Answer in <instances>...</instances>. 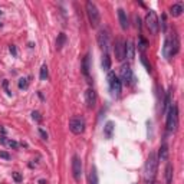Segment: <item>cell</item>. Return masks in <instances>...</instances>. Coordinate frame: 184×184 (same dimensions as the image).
<instances>
[{
	"label": "cell",
	"mask_w": 184,
	"mask_h": 184,
	"mask_svg": "<svg viewBox=\"0 0 184 184\" xmlns=\"http://www.w3.org/2000/svg\"><path fill=\"white\" fill-rule=\"evenodd\" d=\"M157 165H158V160H157V154L151 153L148 155V158L144 165V180L147 184H153L157 176Z\"/></svg>",
	"instance_id": "6da1fadb"
},
{
	"label": "cell",
	"mask_w": 184,
	"mask_h": 184,
	"mask_svg": "<svg viewBox=\"0 0 184 184\" xmlns=\"http://www.w3.org/2000/svg\"><path fill=\"white\" fill-rule=\"evenodd\" d=\"M167 117H165V125H167L168 131H177L178 127V107L177 104H171L165 111Z\"/></svg>",
	"instance_id": "7a4b0ae2"
},
{
	"label": "cell",
	"mask_w": 184,
	"mask_h": 184,
	"mask_svg": "<svg viewBox=\"0 0 184 184\" xmlns=\"http://www.w3.org/2000/svg\"><path fill=\"white\" fill-rule=\"evenodd\" d=\"M86 15H88L89 23H91L92 27H98L101 22V15L98 7L95 6V3L92 2H86Z\"/></svg>",
	"instance_id": "3957f363"
},
{
	"label": "cell",
	"mask_w": 184,
	"mask_h": 184,
	"mask_svg": "<svg viewBox=\"0 0 184 184\" xmlns=\"http://www.w3.org/2000/svg\"><path fill=\"white\" fill-rule=\"evenodd\" d=\"M69 130L75 135H81L85 131V119L81 115H75L69 121Z\"/></svg>",
	"instance_id": "277c9868"
},
{
	"label": "cell",
	"mask_w": 184,
	"mask_h": 184,
	"mask_svg": "<svg viewBox=\"0 0 184 184\" xmlns=\"http://www.w3.org/2000/svg\"><path fill=\"white\" fill-rule=\"evenodd\" d=\"M145 25H147V29L150 30V33L157 35L158 27H160V22H158V17H157V15H155L154 10H150V12L147 13Z\"/></svg>",
	"instance_id": "5b68a950"
},
{
	"label": "cell",
	"mask_w": 184,
	"mask_h": 184,
	"mask_svg": "<svg viewBox=\"0 0 184 184\" xmlns=\"http://www.w3.org/2000/svg\"><path fill=\"white\" fill-rule=\"evenodd\" d=\"M108 85H109V89L112 92L115 96H118L121 94V88H122V84L119 78L115 75V72H108Z\"/></svg>",
	"instance_id": "8992f818"
},
{
	"label": "cell",
	"mask_w": 184,
	"mask_h": 184,
	"mask_svg": "<svg viewBox=\"0 0 184 184\" xmlns=\"http://www.w3.org/2000/svg\"><path fill=\"white\" fill-rule=\"evenodd\" d=\"M96 40H98V46H99L101 49L104 50L105 53H108L109 46H111V40H109L108 30L101 29L99 32H98V36H96Z\"/></svg>",
	"instance_id": "52a82bcc"
},
{
	"label": "cell",
	"mask_w": 184,
	"mask_h": 184,
	"mask_svg": "<svg viewBox=\"0 0 184 184\" xmlns=\"http://www.w3.org/2000/svg\"><path fill=\"white\" fill-rule=\"evenodd\" d=\"M121 84H125V85H132L135 82V76H134V72L131 69L128 65H124L121 68Z\"/></svg>",
	"instance_id": "ba28073f"
},
{
	"label": "cell",
	"mask_w": 184,
	"mask_h": 184,
	"mask_svg": "<svg viewBox=\"0 0 184 184\" xmlns=\"http://www.w3.org/2000/svg\"><path fill=\"white\" fill-rule=\"evenodd\" d=\"M125 48H127V42H125V40H122V39H117V40H115V45H114V52H115V56H117L118 61H122V59L127 58Z\"/></svg>",
	"instance_id": "9c48e42d"
},
{
	"label": "cell",
	"mask_w": 184,
	"mask_h": 184,
	"mask_svg": "<svg viewBox=\"0 0 184 184\" xmlns=\"http://www.w3.org/2000/svg\"><path fill=\"white\" fill-rule=\"evenodd\" d=\"M72 174H73V178L76 181H79L82 177V161L78 155L72 157Z\"/></svg>",
	"instance_id": "30bf717a"
},
{
	"label": "cell",
	"mask_w": 184,
	"mask_h": 184,
	"mask_svg": "<svg viewBox=\"0 0 184 184\" xmlns=\"http://www.w3.org/2000/svg\"><path fill=\"white\" fill-rule=\"evenodd\" d=\"M85 102H86V107L88 108H94L96 104V94L92 88H88L85 92Z\"/></svg>",
	"instance_id": "8fae6325"
},
{
	"label": "cell",
	"mask_w": 184,
	"mask_h": 184,
	"mask_svg": "<svg viewBox=\"0 0 184 184\" xmlns=\"http://www.w3.org/2000/svg\"><path fill=\"white\" fill-rule=\"evenodd\" d=\"M163 55L165 59H171L174 55H173V46H171V40H170V36L165 38L164 40V46H163Z\"/></svg>",
	"instance_id": "7c38bea8"
},
{
	"label": "cell",
	"mask_w": 184,
	"mask_h": 184,
	"mask_svg": "<svg viewBox=\"0 0 184 184\" xmlns=\"http://www.w3.org/2000/svg\"><path fill=\"white\" fill-rule=\"evenodd\" d=\"M170 40H171L173 46V55H177L180 52V39H178V35L176 30H173V36H170Z\"/></svg>",
	"instance_id": "4fadbf2b"
},
{
	"label": "cell",
	"mask_w": 184,
	"mask_h": 184,
	"mask_svg": "<svg viewBox=\"0 0 184 184\" xmlns=\"http://www.w3.org/2000/svg\"><path fill=\"white\" fill-rule=\"evenodd\" d=\"M118 20H119V25L124 30H127L128 27V17H127V13L124 9H118Z\"/></svg>",
	"instance_id": "5bb4252c"
},
{
	"label": "cell",
	"mask_w": 184,
	"mask_h": 184,
	"mask_svg": "<svg viewBox=\"0 0 184 184\" xmlns=\"http://www.w3.org/2000/svg\"><path fill=\"white\" fill-rule=\"evenodd\" d=\"M184 12V4L181 3H176V4H173L171 7H170V15H171L173 17H178L181 16V13Z\"/></svg>",
	"instance_id": "9a60e30c"
},
{
	"label": "cell",
	"mask_w": 184,
	"mask_h": 184,
	"mask_svg": "<svg viewBox=\"0 0 184 184\" xmlns=\"http://www.w3.org/2000/svg\"><path fill=\"white\" fill-rule=\"evenodd\" d=\"M114 135V122H107L104 127V137L107 138V140H111Z\"/></svg>",
	"instance_id": "2e32d148"
},
{
	"label": "cell",
	"mask_w": 184,
	"mask_h": 184,
	"mask_svg": "<svg viewBox=\"0 0 184 184\" xmlns=\"http://www.w3.org/2000/svg\"><path fill=\"white\" fill-rule=\"evenodd\" d=\"M168 158V148L165 144H163V145L160 147V151H158V157H157V160L158 161H164V160Z\"/></svg>",
	"instance_id": "e0dca14e"
},
{
	"label": "cell",
	"mask_w": 184,
	"mask_h": 184,
	"mask_svg": "<svg viewBox=\"0 0 184 184\" xmlns=\"http://www.w3.org/2000/svg\"><path fill=\"white\" fill-rule=\"evenodd\" d=\"M125 53H127V58L128 59H134V56H135V45H134V42L127 43Z\"/></svg>",
	"instance_id": "ac0fdd59"
},
{
	"label": "cell",
	"mask_w": 184,
	"mask_h": 184,
	"mask_svg": "<svg viewBox=\"0 0 184 184\" xmlns=\"http://www.w3.org/2000/svg\"><path fill=\"white\" fill-rule=\"evenodd\" d=\"M0 144H4V145L10 147V148H15V150L19 147V142H16L15 140H9L6 137H0Z\"/></svg>",
	"instance_id": "d6986e66"
},
{
	"label": "cell",
	"mask_w": 184,
	"mask_h": 184,
	"mask_svg": "<svg viewBox=\"0 0 184 184\" xmlns=\"http://www.w3.org/2000/svg\"><path fill=\"white\" fill-rule=\"evenodd\" d=\"M171 181H173V164L167 163V165H165V183L171 184Z\"/></svg>",
	"instance_id": "ffe728a7"
},
{
	"label": "cell",
	"mask_w": 184,
	"mask_h": 184,
	"mask_svg": "<svg viewBox=\"0 0 184 184\" xmlns=\"http://www.w3.org/2000/svg\"><path fill=\"white\" fill-rule=\"evenodd\" d=\"M65 43H66V35H65V33H59L58 39H56V49L61 50L63 46H65Z\"/></svg>",
	"instance_id": "44dd1931"
},
{
	"label": "cell",
	"mask_w": 184,
	"mask_h": 184,
	"mask_svg": "<svg viewBox=\"0 0 184 184\" xmlns=\"http://www.w3.org/2000/svg\"><path fill=\"white\" fill-rule=\"evenodd\" d=\"M82 73H84L86 78L89 76V55H86L82 61Z\"/></svg>",
	"instance_id": "7402d4cb"
},
{
	"label": "cell",
	"mask_w": 184,
	"mask_h": 184,
	"mask_svg": "<svg viewBox=\"0 0 184 184\" xmlns=\"http://www.w3.org/2000/svg\"><path fill=\"white\" fill-rule=\"evenodd\" d=\"M170 105H171V91H168L167 94H165V98H164V102H163V107H161V111H163V112H165Z\"/></svg>",
	"instance_id": "603a6c76"
},
{
	"label": "cell",
	"mask_w": 184,
	"mask_h": 184,
	"mask_svg": "<svg viewBox=\"0 0 184 184\" xmlns=\"http://www.w3.org/2000/svg\"><path fill=\"white\" fill-rule=\"evenodd\" d=\"M102 68H104V71H108L111 69V58H109L108 53H104L102 56Z\"/></svg>",
	"instance_id": "cb8c5ba5"
},
{
	"label": "cell",
	"mask_w": 184,
	"mask_h": 184,
	"mask_svg": "<svg viewBox=\"0 0 184 184\" xmlns=\"http://www.w3.org/2000/svg\"><path fill=\"white\" fill-rule=\"evenodd\" d=\"M98 173H96V168L92 167L91 168V174H89V184H98Z\"/></svg>",
	"instance_id": "d4e9b609"
},
{
	"label": "cell",
	"mask_w": 184,
	"mask_h": 184,
	"mask_svg": "<svg viewBox=\"0 0 184 184\" xmlns=\"http://www.w3.org/2000/svg\"><path fill=\"white\" fill-rule=\"evenodd\" d=\"M147 46H148V42H147L142 36H140V38H138V50H140V52H144V50L147 49Z\"/></svg>",
	"instance_id": "484cf974"
},
{
	"label": "cell",
	"mask_w": 184,
	"mask_h": 184,
	"mask_svg": "<svg viewBox=\"0 0 184 184\" xmlns=\"http://www.w3.org/2000/svg\"><path fill=\"white\" fill-rule=\"evenodd\" d=\"M40 79L42 81H46L48 79V76H49V71H48V66L46 65H42V68H40Z\"/></svg>",
	"instance_id": "4316f807"
},
{
	"label": "cell",
	"mask_w": 184,
	"mask_h": 184,
	"mask_svg": "<svg viewBox=\"0 0 184 184\" xmlns=\"http://www.w3.org/2000/svg\"><path fill=\"white\" fill-rule=\"evenodd\" d=\"M19 89H26L27 86H29V79L27 78H22V79H19Z\"/></svg>",
	"instance_id": "83f0119b"
},
{
	"label": "cell",
	"mask_w": 184,
	"mask_h": 184,
	"mask_svg": "<svg viewBox=\"0 0 184 184\" xmlns=\"http://www.w3.org/2000/svg\"><path fill=\"white\" fill-rule=\"evenodd\" d=\"M12 177H13V180L16 181V183H22V176H20V173H12Z\"/></svg>",
	"instance_id": "f1b7e54d"
},
{
	"label": "cell",
	"mask_w": 184,
	"mask_h": 184,
	"mask_svg": "<svg viewBox=\"0 0 184 184\" xmlns=\"http://www.w3.org/2000/svg\"><path fill=\"white\" fill-rule=\"evenodd\" d=\"M0 158H3V160H10L12 157H10V154H9L7 151H0Z\"/></svg>",
	"instance_id": "f546056e"
},
{
	"label": "cell",
	"mask_w": 184,
	"mask_h": 184,
	"mask_svg": "<svg viewBox=\"0 0 184 184\" xmlns=\"http://www.w3.org/2000/svg\"><path fill=\"white\" fill-rule=\"evenodd\" d=\"M141 62H142V65L147 68V71L148 72H151V66L148 65V62H147V59H145V56H141Z\"/></svg>",
	"instance_id": "4dcf8cb0"
},
{
	"label": "cell",
	"mask_w": 184,
	"mask_h": 184,
	"mask_svg": "<svg viewBox=\"0 0 184 184\" xmlns=\"http://www.w3.org/2000/svg\"><path fill=\"white\" fill-rule=\"evenodd\" d=\"M32 117H33V119H36V121H38V122H40V121H42V117H40V114H39V112H36V111H35V112L32 114Z\"/></svg>",
	"instance_id": "1f68e13d"
},
{
	"label": "cell",
	"mask_w": 184,
	"mask_h": 184,
	"mask_svg": "<svg viewBox=\"0 0 184 184\" xmlns=\"http://www.w3.org/2000/svg\"><path fill=\"white\" fill-rule=\"evenodd\" d=\"M39 134H40V137H42L43 140H48V132H46L43 128H39Z\"/></svg>",
	"instance_id": "d6a6232c"
},
{
	"label": "cell",
	"mask_w": 184,
	"mask_h": 184,
	"mask_svg": "<svg viewBox=\"0 0 184 184\" xmlns=\"http://www.w3.org/2000/svg\"><path fill=\"white\" fill-rule=\"evenodd\" d=\"M10 52H12L13 56H16L17 55V49H16V46L15 45H10Z\"/></svg>",
	"instance_id": "836d02e7"
},
{
	"label": "cell",
	"mask_w": 184,
	"mask_h": 184,
	"mask_svg": "<svg viewBox=\"0 0 184 184\" xmlns=\"http://www.w3.org/2000/svg\"><path fill=\"white\" fill-rule=\"evenodd\" d=\"M0 26H2V23H0Z\"/></svg>",
	"instance_id": "e575fe53"
},
{
	"label": "cell",
	"mask_w": 184,
	"mask_h": 184,
	"mask_svg": "<svg viewBox=\"0 0 184 184\" xmlns=\"http://www.w3.org/2000/svg\"><path fill=\"white\" fill-rule=\"evenodd\" d=\"M0 15H2V12H0Z\"/></svg>",
	"instance_id": "d590c367"
}]
</instances>
